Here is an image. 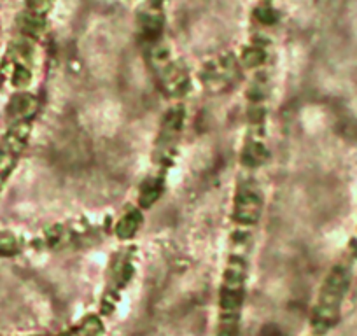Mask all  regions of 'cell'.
<instances>
[{"mask_svg":"<svg viewBox=\"0 0 357 336\" xmlns=\"http://www.w3.org/2000/svg\"><path fill=\"white\" fill-rule=\"evenodd\" d=\"M29 133H30V125L29 123L22 121L8 133V137H6L4 146H2V149H0V188H2V184L6 183L9 174H11L13 167H15L16 160H18L20 151H22L23 146L26 144Z\"/></svg>","mask_w":357,"mask_h":336,"instance_id":"1","label":"cell"},{"mask_svg":"<svg viewBox=\"0 0 357 336\" xmlns=\"http://www.w3.org/2000/svg\"><path fill=\"white\" fill-rule=\"evenodd\" d=\"M137 228H139V217H137L135 214H128L125 219H121V222H119L118 235L121 236V238H128V236H132L133 233L137 231Z\"/></svg>","mask_w":357,"mask_h":336,"instance_id":"2","label":"cell"}]
</instances>
